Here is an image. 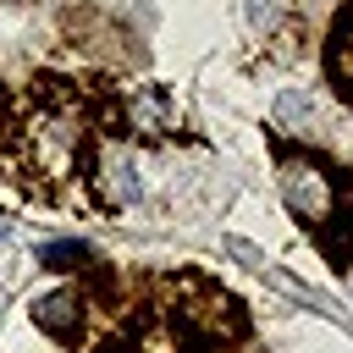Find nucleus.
I'll use <instances>...</instances> for the list:
<instances>
[{
	"mask_svg": "<svg viewBox=\"0 0 353 353\" xmlns=\"http://www.w3.org/2000/svg\"><path fill=\"white\" fill-rule=\"evenodd\" d=\"M39 259H44L50 270H88V265H99L88 243H44V248H39Z\"/></svg>",
	"mask_w": 353,
	"mask_h": 353,
	"instance_id": "6",
	"label": "nucleus"
},
{
	"mask_svg": "<svg viewBox=\"0 0 353 353\" xmlns=\"http://www.w3.org/2000/svg\"><path fill=\"white\" fill-rule=\"evenodd\" d=\"M276 165H281V193H287L292 215L314 232L325 259L336 270H347L353 265V182L325 171L314 154H298L292 143H276Z\"/></svg>",
	"mask_w": 353,
	"mask_h": 353,
	"instance_id": "3",
	"label": "nucleus"
},
{
	"mask_svg": "<svg viewBox=\"0 0 353 353\" xmlns=\"http://www.w3.org/2000/svg\"><path fill=\"white\" fill-rule=\"evenodd\" d=\"M99 143L94 88L66 77H33L28 88L0 83V176L33 199H83Z\"/></svg>",
	"mask_w": 353,
	"mask_h": 353,
	"instance_id": "1",
	"label": "nucleus"
},
{
	"mask_svg": "<svg viewBox=\"0 0 353 353\" xmlns=\"http://www.w3.org/2000/svg\"><path fill=\"white\" fill-rule=\"evenodd\" d=\"M33 320H39V331H50L55 342H77L83 336V325H88V287L83 281H72V287H61V292H50V298H39L33 303Z\"/></svg>",
	"mask_w": 353,
	"mask_h": 353,
	"instance_id": "4",
	"label": "nucleus"
},
{
	"mask_svg": "<svg viewBox=\"0 0 353 353\" xmlns=\"http://www.w3.org/2000/svg\"><path fill=\"white\" fill-rule=\"evenodd\" d=\"M325 83H331V94L353 110V0L336 11L331 33H325Z\"/></svg>",
	"mask_w": 353,
	"mask_h": 353,
	"instance_id": "5",
	"label": "nucleus"
},
{
	"mask_svg": "<svg viewBox=\"0 0 353 353\" xmlns=\"http://www.w3.org/2000/svg\"><path fill=\"white\" fill-rule=\"evenodd\" d=\"M160 287V336L171 353H232L248 342V314L232 292H221L210 276H171Z\"/></svg>",
	"mask_w": 353,
	"mask_h": 353,
	"instance_id": "2",
	"label": "nucleus"
}]
</instances>
